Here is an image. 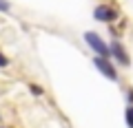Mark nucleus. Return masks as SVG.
Returning <instances> with one entry per match:
<instances>
[{
	"label": "nucleus",
	"instance_id": "f257e3e1",
	"mask_svg": "<svg viewBox=\"0 0 133 128\" xmlns=\"http://www.w3.org/2000/svg\"><path fill=\"white\" fill-rule=\"evenodd\" d=\"M84 42L95 51V55H98V57H109V60H111V47H109L102 38H100L98 33L87 31V33H84Z\"/></svg>",
	"mask_w": 133,
	"mask_h": 128
},
{
	"label": "nucleus",
	"instance_id": "39448f33",
	"mask_svg": "<svg viewBox=\"0 0 133 128\" xmlns=\"http://www.w3.org/2000/svg\"><path fill=\"white\" fill-rule=\"evenodd\" d=\"M127 124H129V128H133V106L127 108Z\"/></svg>",
	"mask_w": 133,
	"mask_h": 128
},
{
	"label": "nucleus",
	"instance_id": "6e6552de",
	"mask_svg": "<svg viewBox=\"0 0 133 128\" xmlns=\"http://www.w3.org/2000/svg\"><path fill=\"white\" fill-rule=\"evenodd\" d=\"M0 11H5V13H7V11H11V5L7 2V0H0Z\"/></svg>",
	"mask_w": 133,
	"mask_h": 128
},
{
	"label": "nucleus",
	"instance_id": "7ed1b4c3",
	"mask_svg": "<svg viewBox=\"0 0 133 128\" xmlns=\"http://www.w3.org/2000/svg\"><path fill=\"white\" fill-rule=\"evenodd\" d=\"M93 64H95V69H98V71L102 73V75H104L107 80H111V82H115V80H118V71H115L113 62H111L109 57H98V55H95Z\"/></svg>",
	"mask_w": 133,
	"mask_h": 128
},
{
	"label": "nucleus",
	"instance_id": "423d86ee",
	"mask_svg": "<svg viewBox=\"0 0 133 128\" xmlns=\"http://www.w3.org/2000/svg\"><path fill=\"white\" fill-rule=\"evenodd\" d=\"M29 91L33 95H42V86H38V84H29Z\"/></svg>",
	"mask_w": 133,
	"mask_h": 128
},
{
	"label": "nucleus",
	"instance_id": "1a4fd4ad",
	"mask_svg": "<svg viewBox=\"0 0 133 128\" xmlns=\"http://www.w3.org/2000/svg\"><path fill=\"white\" fill-rule=\"evenodd\" d=\"M127 97H129V102H131V106H133V88L127 91Z\"/></svg>",
	"mask_w": 133,
	"mask_h": 128
},
{
	"label": "nucleus",
	"instance_id": "20e7f679",
	"mask_svg": "<svg viewBox=\"0 0 133 128\" xmlns=\"http://www.w3.org/2000/svg\"><path fill=\"white\" fill-rule=\"evenodd\" d=\"M109 47H111V55H113L115 60H118L120 64H122V66H131V57L127 55V51H124V47H122V44L118 42V40H113V42H111Z\"/></svg>",
	"mask_w": 133,
	"mask_h": 128
},
{
	"label": "nucleus",
	"instance_id": "f03ea898",
	"mask_svg": "<svg viewBox=\"0 0 133 128\" xmlns=\"http://www.w3.org/2000/svg\"><path fill=\"white\" fill-rule=\"evenodd\" d=\"M93 18L98 22H115L120 18V11L115 7H111V5H98L95 11H93Z\"/></svg>",
	"mask_w": 133,
	"mask_h": 128
},
{
	"label": "nucleus",
	"instance_id": "0eeeda50",
	"mask_svg": "<svg viewBox=\"0 0 133 128\" xmlns=\"http://www.w3.org/2000/svg\"><path fill=\"white\" fill-rule=\"evenodd\" d=\"M5 66H9V57L5 53H0V69H5Z\"/></svg>",
	"mask_w": 133,
	"mask_h": 128
}]
</instances>
